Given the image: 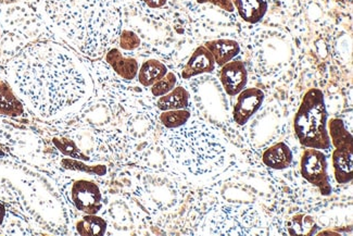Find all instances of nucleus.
I'll return each mask as SVG.
<instances>
[{
  "label": "nucleus",
  "mask_w": 353,
  "mask_h": 236,
  "mask_svg": "<svg viewBox=\"0 0 353 236\" xmlns=\"http://www.w3.org/2000/svg\"><path fill=\"white\" fill-rule=\"evenodd\" d=\"M8 72L19 94L43 118L74 110L92 92V81L82 62L54 43L26 47L11 60Z\"/></svg>",
  "instance_id": "f257e3e1"
},
{
  "label": "nucleus",
  "mask_w": 353,
  "mask_h": 236,
  "mask_svg": "<svg viewBox=\"0 0 353 236\" xmlns=\"http://www.w3.org/2000/svg\"><path fill=\"white\" fill-rule=\"evenodd\" d=\"M328 113L322 90L311 88L302 98L294 119L296 137L307 148L328 150L332 146L327 130Z\"/></svg>",
  "instance_id": "f03ea898"
},
{
  "label": "nucleus",
  "mask_w": 353,
  "mask_h": 236,
  "mask_svg": "<svg viewBox=\"0 0 353 236\" xmlns=\"http://www.w3.org/2000/svg\"><path fill=\"white\" fill-rule=\"evenodd\" d=\"M327 167V159L322 150L309 148L302 155L300 161L302 177L325 196L330 195L332 193Z\"/></svg>",
  "instance_id": "7ed1b4c3"
},
{
  "label": "nucleus",
  "mask_w": 353,
  "mask_h": 236,
  "mask_svg": "<svg viewBox=\"0 0 353 236\" xmlns=\"http://www.w3.org/2000/svg\"><path fill=\"white\" fill-rule=\"evenodd\" d=\"M71 198L75 208L88 215H96L103 208L100 188L90 181H77L72 186Z\"/></svg>",
  "instance_id": "20e7f679"
},
{
  "label": "nucleus",
  "mask_w": 353,
  "mask_h": 236,
  "mask_svg": "<svg viewBox=\"0 0 353 236\" xmlns=\"http://www.w3.org/2000/svg\"><path fill=\"white\" fill-rule=\"evenodd\" d=\"M264 92L256 88H243L236 100L233 108V119L239 126H245L261 108Z\"/></svg>",
  "instance_id": "39448f33"
},
{
  "label": "nucleus",
  "mask_w": 353,
  "mask_h": 236,
  "mask_svg": "<svg viewBox=\"0 0 353 236\" xmlns=\"http://www.w3.org/2000/svg\"><path fill=\"white\" fill-rule=\"evenodd\" d=\"M220 81L228 96H237L246 88L248 72L241 60H232L221 67Z\"/></svg>",
  "instance_id": "423d86ee"
},
{
  "label": "nucleus",
  "mask_w": 353,
  "mask_h": 236,
  "mask_svg": "<svg viewBox=\"0 0 353 236\" xmlns=\"http://www.w3.org/2000/svg\"><path fill=\"white\" fill-rule=\"evenodd\" d=\"M215 66L214 58L205 46L197 47L183 69L182 77L184 80H190L198 75L212 73Z\"/></svg>",
  "instance_id": "0eeeda50"
},
{
  "label": "nucleus",
  "mask_w": 353,
  "mask_h": 236,
  "mask_svg": "<svg viewBox=\"0 0 353 236\" xmlns=\"http://www.w3.org/2000/svg\"><path fill=\"white\" fill-rule=\"evenodd\" d=\"M105 60L119 77L125 81H133L139 75V64L135 58L125 57L118 48L108 52Z\"/></svg>",
  "instance_id": "6e6552de"
},
{
  "label": "nucleus",
  "mask_w": 353,
  "mask_h": 236,
  "mask_svg": "<svg viewBox=\"0 0 353 236\" xmlns=\"http://www.w3.org/2000/svg\"><path fill=\"white\" fill-rule=\"evenodd\" d=\"M205 46L211 52L215 64H218L219 67L232 61L241 52V46L234 39H213L207 41Z\"/></svg>",
  "instance_id": "1a4fd4ad"
},
{
  "label": "nucleus",
  "mask_w": 353,
  "mask_h": 236,
  "mask_svg": "<svg viewBox=\"0 0 353 236\" xmlns=\"http://www.w3.org/2000/svg\"><path fill=\"white\" fill-rule=\"evenodd\" d=\"M335 179L339 184H347L352 181V148H335L332 155Z\"/></svg>",
  "instance_id": "9d476101"
},
{
  "label": "nucleus",
  "mask_w": 353,
  "mask_h": 236,
  "mask_svg": "<svg viewBox=\"0 0 353 236\" xmlns=\"http://www.w3.org/2000/svg\"><path fill=\"white\" fill-rule=\"evenodd\" d=\"M294 155L292 149L285 143H277L266 149L262 156V161L266 167L274 170H284L290 167Z\"/></svg>",
  "instance_id": "9b49d317"
},
{
  "label": "nucleus",
  "mask_w": 353,
  "mask_h": 236,
  "mask_svg": "<svg viewBox=\"0 0 353 236\" xmlns=\"http://www.w3.org/2000/svg\"><path fill=\"white\" fill-rule=\"evenodd\" d=\"M232 3L241 18L251 24L260 22L269 8L266 0H232Z\"/></svg>",
  "instance_id": "f8f14e48"
},
{
  "label": "nucleus",
  "mask_w": 353,
  "mask_h": 236,
  "mask_svg": "<svg viewBox=\"0 0 353 236\" xmlns=\"http://www.w3.org/2000/svg\"><path fill=\"white\" fill-rule=\"evenodd\" d=\"M190 95L183 86H177L165 95L158 97L157 107L161 111L187 109L190 106Z\"/></svg>",
  "instance_id": "ddd939ff"
},
{
  "label": "nucleus",
  "mask_w": 353,
  "mask_h": 236,
  "mask_svg": "<svg viewBox=\"0 0 353 236\" xmlns=\"http://www.w3.org/2000/svg\"><path fill=\"white\" fill-rule=\"evenodd\" d=\"M167 73L168 68L165 67V64L159 60L149 59L141 64L137 77L143 88H150L154 83L161 80Z\"/></svg>",
  "instance_id": "4468645a"
},
{
  "label": "nucleus",
  "mask_w": 353,
  "mask_h": 236,
  "mask_svg": "<svg viewBox=\"0 0 353 236\" xmlns=\"http://www.w3.org/2000/svg\"><path fill=\"white\" fill-rule=\"evenodd\" d=\"M327 124L330 143L335 148H352V134L347 130L341 119L333 118Z\"/></svg>",
  "instance_id": "2eb2a0df"
},
{
  "label": "nucleus",
  "mask_w": 353,
  "mask_h": 236,
  "mask_svg": "<svg viewBox=\"0 0 353 236\" xmlns=\"http://www.w3.org/2000/svg\"><path fill=\"white\" fill-rule=\"evenodd\" d=\"M23 113V106L17 99L11 88L0 81V115L20 116Z\"/></svg>",
  "instance_id": "dca6fc26"
},
{
  "label": "nucleus",
  "mask_w": 353,
  "mask_h": 236,
  "mask_svg": "<svg viewBox=\"0 0 353 236\" xmlns=\"http://www.w3.org/2000/svg\"><path fill=\"white\" fill-rule=\"evenodd\" d=\"M192 112L188 109L161 111L159 116L160 124L165 130H177L190 122Z\"/></svg>",
  "instance_id": "f3484780"
},
{
  "label": "nucleus",
  "mask_w": 353,
  "mask_h": 236,
  "mask_svg": "<svg viewBox=\"0 0 353 236\" xmlns=\"http://www.w3.org/2000/svg\"><path fill=\"white\" fill-rule=\"evenodd\" d=\"M81 235H103L107 230V222L95 215H88L77 224Z\"/></svg>",
  "instance_id": "a211bd4d"
},
{
  "label": "nucleus",
  "mask_w": 353,
  "mask_h": 236,
  "mask_svg": "<svg viewBox=\"0 0 353 236\" xmlns=\"http://www.w3.org/2000/svg\"><path fill=\"white\" fill-rule=\"evenodd\" d=\"M176 83V75L173 72H168L167 75L162 77L161 80L158 81L152 86H150L151 94L154 97H161V96L171 92L175 88Z\"/></svg>",
  "instance_id": "6ab92c4d"
},
{
  "label": "nucleus",
  "mask_w": 353,
  "mask_h": 236,
  "mask_svg": "<svg viewBox=\"0 0 353 236\" xmlns=\"http://www.w3.org/2000/svg\"><path fill=\"white\" fill-rule=\"evenodd\" d=\"M141 39H139V35L135 32L124 30L120 34L119 44H120L121 48L123 49V50H128V52L135 50L136 48H139L141 46Z\"/></svg>",
  "instance_id": "aec40b11"
},
{
  "label": "nucleus",
  "mask_w": 353,
  "mask_h": 236,
  "mask_svg": "<svg viewBox=\"0 0 353 236\" xmlns=\"http://www.w3.org/2000/svg\"><path fill=\"white\" fill-rule=\"evenodd\" d=\"M198 3H211V5L216 6L222 10L228 11V12H233L235 10L232 0H196Z\"/></svg>",
  "instance_id": "412c9836"
},
{
  "label": "nucleus",
  "mask_w": 353,
  "mask_h": 236,
  "mask_svg": "<svg viewBox=\"0 0 353 236\" xmlns=\"http://www.w3.org/2000/svg\"><path fill=\"white\" fill-rule=\"evenodd\" d=\"M143 3L151 9H159L167 5L168 0H143Z\"/></svg>",
  "instance_id": "4be33fe9"
},
{
  "label": "nucleus",
  "mask_w": 353,
  "mask_h": 236,
  "mask_svg": "<svg viewBox=\"0 0 353 236\" xmlns=\"http://www.w3.org/2000/svg\"><path fill=\"white\" fill-rule=\"evenodd\" d=\"M6 210L5 207H3V204H0V224L3 221V218H5Z\"/></svg>",
  "instance_id": "5701e85b"
}]
</instances>
